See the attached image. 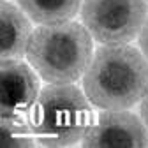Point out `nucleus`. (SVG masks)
Segmentation results:
<instances>
[{"label":"nucleus","mask_w":148,"mask_h":148,"mask_svg":"<svg viewBox=\"0 0 148 148\" xmlns=\"http://www.w3.org/2000/svg\"><path fill=\"white\" fill-rule=\"evenodd\" d=\"M0 23H2V49L0 57L2 60H18L21 58L28 49L30 39H32V30L30 23L25 18V14L4 2L0 9Z\"/></svg>","instance_id":"7"},{"label":"nucleus","mask_w":148,"mask_h":148,"mask_svg":"<svg viewBox=\"0 0 148 148\" xmlns=\"http://www.w3.org/2000/svg\"><path fill=\"white\" fill-rule=\"evenodd\" d=\"M39 97V81L32 69L18 60L0 65V113L2 122H28Z\"/></svg>","instance_id":"5"},{"label":"nucleus","mask_w":148,"mask_h":148,"mask_svg":"<svg viewBox=\"0 0 148 148\" xmlns=\"http://www.w3.org/2000/svg\"><path fill=\"white\" fill-rule=\"evenodd\" d=\"M92 123V109L86 97L69 83L46 86L28 116L34 136L48 146L78 143L85 138Z\"/></svg>","instance_id":"3"},{"label":"nucleus","mask_w":148,"mask_h":148,"mask_svg":"<svg viewBox=\"0 0 148 148\" xmlns=\"http://www.w3.org/2000/svg\"><path fill=\"white\" fill-rule=\"evenodd\" d=\"M18 4L34 21L49 25L76 16L81 0H18Z\"/></svg>","instance_id":"8"},{"label":"nucleus","mask_w":148,"mask_h":148,"mask_svg":"<svg viewBox=\"0 0 148 148\" xmlns=\"http://www.w3.org/2000/svg\"><path fill=\"white\" fill-rule=\"evenodd\" d=\"M139 44H141V49H143V55L148 60V20L145 21L143 25V30H141V37H139Z\"/></svg>","instance_id":"10"},{"label":"nucleus","mask_w":148,"mask_h":148,"mask_svg":"<svg viewBox=\"0 0 148 148\" xmlns=\"http://www.w3.org/2000/svg\"><path fill=\"white\" fill-rule=\"evenodd\" d=\"M83 86L86 97L102 109H127L148 90V64L134 48L108 44L94 55Z\"/></svg>","instance_id":"1"},{"label":"nucleus","mask_w":148,"mask_h":148,"mask_svg":"<svg viewBox=\"0 0 148 148\" xmlns=\"http://www.w3.org/2000/svg\"><path fill=\"white\" fill-rule=\"evenodd\" d=\"M4 2H5V0H4Z\"/></svg>","instance_id":"12"},{"label":"nucleus","mask_w":148,"mask_h":148,"mask_svg":"<svg viewBox=\"0 0 148 148\" xmlns=\"http://www.w3.org/2000/svg\"><path fill=\"white\" fill-rule=\"evenodd\" d=\"M83 23L90 35L102 44H125L145 25V0H85Z\"/></svg>","instance_id":"4"},{"label":"nucleus","mask_w":148,"mask_h":148,"mask_svg":"<svg viewBox=\"0 0 148 148\" xmlns=\"http://www.w3.org/2000/svg\"><path fill=\"white\" fill-rule=\"evenodd\" d=\"M85 146H146L148 134L138 116L122 109L101 113L83 138Z\"/></svg>","instance_id":"6"},{"label":"nucleus","mask_w":148,"mask_h":148,"mask_svg":"<svg viewBox=\"0 0 148 148\" xmlns=\"http://www.w3.org/2000/svg\"><path fill=\"white\" fill-rule=\"evenodd\" d=\"M4 145L9 148H27L34 145V132L28 122H2Z\"/></svg>","instance_id":"9"},{"label":"nucleus","mask_w":148,"mask_h":148,"mask_svg":"<svg viewBox=\"0 0 148 148\" xmlns=\"http://www.w3.org/2000/svg\"><path fill=\"white\" fill-rule=\"evenodd\" d=\"M27 55L42 79L49 83H72L90 65V32L71 21L39 27L32 34Z\"/></svg>","instance_id":"2"},{"label":"nucleus","mask_w":148,"mask_h":148,"mask_svg":"<svg viewBox=\"0 0 148 148\" xmlns=\"http://www.w3.org/2000/svg\"><path fill=\"white\" fill-rule=\"evenodd\" d=\"M141 116L145 120V125L148 127V90H146V94L143 97V102H141Z\"/></svg>","instance_id":"11"}]
</instances>
